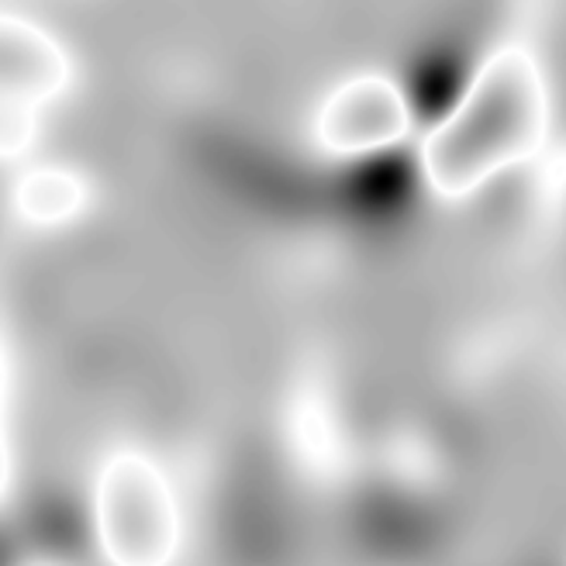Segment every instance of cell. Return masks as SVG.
<instances>
[{"mask_svg": "<svg viewBox=\"0 0 566 566\" xmlns=\"http://www.w3.org/2000/svg\"><path fill=\"white\" fill-rule=\"evenodd\" d=\"M546 135V87L532 55L497 52L476 73L457 111L424 138L421 166L432 190L457 201L528 159Z\"/></svg>", "mask_w": 566, "mask_h": 566, "instance_id": "cell-1", "label": "cell"}, {"mask_svg": "<svg viewBox=\"0 0 566 566\" xmlns=\"http://www.w3.org/2000/svg\"><path fill=\"white\" fill-rule=\"evenodd\" d=\"M97 525L118 563H166L177 546V507L166 480L142 457H118L97 488Z\"/></svg>", "mask_w": 566, "mask_h": 566, "instance_id": "cell-2", "label": "cell"}, {"mask_svg": "<svg viewBox=\"0 0 566 566\" xmlns=\"http://www.w3.org/2000/svg\"><path fill=\"white\" fill-rule=\"evenodd\" d=\"M411 128V111L398 83L363 76L325 104L318 118L322 146L335 156H366L398 146Z\"/></svg>", "mask_w": 566, "mask_h": 566, "instance_id": "cell-3", "label": "cell"}, {"mask_svg": "<svg viewBox=\"0 0 566 566\" xmlns=\"http://www.w3.org/2000/svg\"><path fill=\"white\" fill-rule=\"evenodd\" d=\"M4 97L39 104L66 80V60L49 35L24 21H4Z\"/></svg>", "mask_w": 566, "mask_h": 566, "instance_id": "cell-4", "label": "cell"}, {"mask_svg": "<svg viewBox=\"0 0 566 566\" xmlns=\"http://www.w3.org/2000/svg\"><path fill=\"white\" fill-rule=\"evenodd\" d=\"M18 208L28 221L55 224L80 208V184L63 169H42V174H32L21 184Z\"/></svg>", "mask_w": 566, "mask_h": 566, "instance_id": "cell-5", "label": "cell"}]
</instances>
